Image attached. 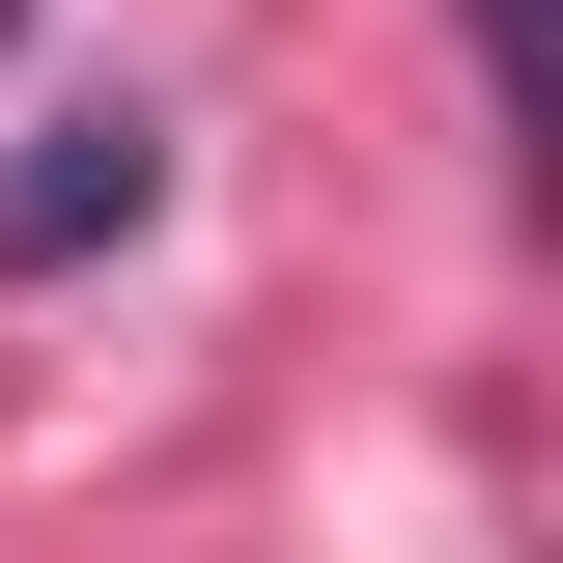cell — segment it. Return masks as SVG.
<instances>
[{
	"instance_id": "6da1fadb",
	"label": "cell",
	"mask_w": 563,
	"mask_h": 563,
	"mask_svg": "<svg viewBox=\"0 0 563 563\" xmlns=\"http://www.w3.org/2000/svg\"><path fill=\"white\" fill-rule=\"evenodd\" d=\"M141 198H169V113H29V169H0V282H57V254H113Z\"/></svg>"
},
{
	"instance_id": "7a4b0ae2",
	"label": "cell",
	"mask_w": 563,
	"mask_h": 563,
	"mask_svg": "<svg viewBox=\"0 0 563 563\" xmlns=\"http://www.w3.org/2000/svg\"><path fill=\"white\" fill-rule=\"evenodd\" d=\"M479 85H507V113H536V0H479Z\"/></svg>"
}]
</instances>
